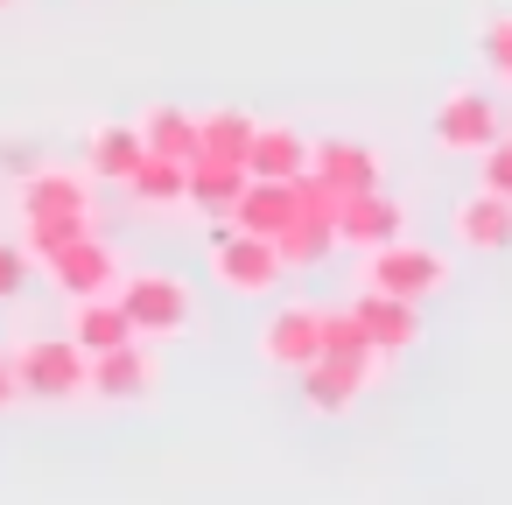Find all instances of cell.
Returning <instances> with one entry per match:
<instances>
[{"label": "cell", "instance_id": "6da1fadb", "mask_svg": "<svg viewBox=\"0 0 512 505\" xmlns=\"http://www.w3.org/2000/svg\"><path fill=\"white\" fill-rule=\"evenodd\" d=\"M8 372H15V393H29V400H71V393H85V351H78V337H36V344H22L8 358Z\"/></svg>", "mask_w": 512, "mask_h": 505}, {"label": "cell", "instance_id": "7a4b0ae2", "mask_svg": "<svg viewBox=\"0 0 512 505\" xmlns=\"http://www.w3.org/2000/svg\"><path fill=\"white\" fill-rule=\"evenodd\" d=\"M211 267H218V281H225L232 295H267V288L288 274L281 253H274V239L239 232V225H225V218H218V232H211Z\"/></svg>", "mask_w": 512, "mask_h": 505}, {"label": "cell", "instance_id": "3957f363", "mask_svg": "<svg viewBox=\"0 0 512 505\" xmlns=\"http://www.w3.org/2000/svg\"><path fill=\"white\" fill-rule=\"evenodd\" d=\"M442 281H449V260L428 253V246H407V239H386L365 260V288H386V295H407V302L435 295Z\"/></svg>", "mask_w": 512, "mask_h": 505}, {"label": "cell", "instance_id": "277c9868", "mask_svg": "<svg viewBox=\"0 0 512 505\" xmlns=\"http://www.w3.org/2000/svg\"><path fill=\"white\" fill-rule=\"evenodd\" d=\"M120 309H127L134 337H162V330H183L190 323V288L169 281V274H134L120 288Z\"/></svg>", "mask_w": 512, "mask_h": 505}, {"label": "cell", "instance_id": "5b68a950", "mask_svg": "<svg viewBox=\"0 0 512 505\" xmlns=\"http://www.w3.org/2000/svg\"><path fill=\"white\" fill-rule=\"evenodd\" d=\"M85 393H99V400H141V393H155V358L141 351V337H127L113 351H92L85 358Z\"/></svg>", "mask_w": 512, "mask_h": 505}, {"label": "cell", "instance_id": "8992f818", "mask_svg": "<svg viewBox=\"0 0 512 505\" xmlns=\"http://www.w3.org/2000/svg\"><path fill=\"white\" fill-rule=\"evenodd\" d=\"M498 134H505V113H498L484 92H449L442 113H435V141H442L449 155H477V148L498 141Z\"/></svg>", "mask_w": 512, "mask_h": 505}, {"label": "cell", "instance_id": "52a82bcc", "mask_svg": "<svg viewBox=\"0 0 512 505\" xmlns=\"http://www.w3.org/2000/svg\"><path fill=\"white\" fill-rule=\"evenodd\" d=\"M400 225H407V211L386 197V190H358V197H337V218H330V232H337V246H386V239H400Z\"/></svg>", "mask_w": 512, "mask_h": 505}, {"label": "cell", "instance_id": "ba28073f", "mask_svg": "<svg viewBox=\"0 0 512 505\" xmlns=\"http://www.w3.org/2000/svg\"><path fill=\"white\" fill-rule=\"evenodd\" d=\"M351 316H358V330H365L372 351H407V344L421 337V309H414L407 295H386V288H365V295L351 302Z\"/></svg>", "mask_w": 512, "mask_h": 505}, {"label": "cell", "instance_id": "9c48e42d", "mask_svg": "<svg viewBox=\"0 0 512 505\" xmlns=\"http://www.w3.org/2000/svg\"><path fill=\"white\" fill-rule=\"evenodd\" d=\"M260 351H267V365H281V372L316 365V358H323V309H309V302H302V309H274Z\"/></svg>", "mask_w": 512, "mask_h": 505}, {"label": "cell", "instance_id": "30bf717a", "mask_svg": "<svg viewBox=\"0 0 512 505\" xmlns=\"http://www.w3.org/2000/svg\"><path fill=\"white\" fill-rule=\"evenodd\" d=\"M288 218H295V176H288V183L246 176V183H239V197H232V211H225V225H239V232H260V239H274Z\"/></svg>", "mask_w": 512, "mask_h": 505}, {"label": "cell", "instance_id": "8fae6325", "mask_svg": "<svg viewBox=\"0 0 512 505\" xmlns=\"http://www.w3.org/2000/svg\"><path fill=\"white\" fill-rule=\"evenodd\" d=\"M309 176L337 197H358V190H379V155L358 141H323V148H309Z\"/></svg>", "mask_w": 512, "mask_h": 505}, {"label": "cell", "instance_id": "7c38bea8", "mask_svg": "<svg viewBox=\"0 0 512 505\" xmlns=\"http://www.w3.org/2000/svg\"><path fill=\"white\" fill-rule=\"evenodd\" d=\"M43 267H50V274H57V288H64V295H78V302H85V295H106V288H113V253H106V246H99L92 232H78L71 246H57V253H50Z\"/></svg>", "mask_w": 512, "mask_h": 505}, {"label": "cell", "instance_id": "4fadbf2b", "mask_svg": "<svg viewBox=\"0 0 512 505\" xmlns=\"http://www.w3.org/2000/svg\"><path fill=\"white\" fill-rule=\"evenodd\" d=\"M449 232H456L463 246H477V253L512 246V197H498V190L463 197V204H456V218H449Z\"/></svg>", "mask_w": 512, "mask_h": 505}, {"label": "cell", "instance_id": "5bb4252c", "mask_svg": "<svg viewBox=\"0 0 512 505\" xmlns=\"http://www.w3.org/2000/svg\"><path fill=\"white\" fill-rule=\"evenodd\" d=\"M22 218H92V190L71 169H43L22 183Z\"/></svg>", "mask_w": 512, "mask_h": 505}, {"label": "cell", "instance_id": "9a60e30c", "mask_svg": "<svg viewBox=\"0 0 512 505\" xmlns=\"http://www.w3.org/2000/svg\"><path fill=\"white\" fill-rule=\"evenodd\" d=\"M309 169V141L295 127H253V148H246V176H267V183H288Z\"/></svg>", "mask_w": 512, "mask_h": 505}, {"label": "cell", "instance_id": "2e32d148", "mask_svg": "<svg viewBox=\"0 0 512 505\" xmlns=\"http://www.w3.org/2000/svg\"><path fill=\"white\" fill-rule=\"evenodd\" d=\"M239 183H246L239 162H211V155H190V162H183V197H190L204 218H225L232 197H239Z\"/></svg>", "mask_w": 512, "mask_h": 505}, {"label": "cell", "instance_id": "e0dca14e", "mask_svg": "<svg viewBox=\"0 0 512 505\" xmlns=\"http://www.w3.org/2000/svg\"><path fill=\"white\" fill-rule=\"evenodd\" d=\"M71 337H78V351L92 358V351H113V344H127V337H134V323H127L120 295H85V302H78V323H71Z\"/></svg>", "mask_w": 512, "mask_h": 505}, {"label": "cell", "instance_id": "ac0fdd59", "mask_svg": "<svg viewBox=\"0 0 512 505\" xmlns=\"http://www.w3.org/2000/svg\"><path fill=\"white\" fill-rule=\"evenodd\" d=\"M141 148L162 155V162H190V155H197V120H183L176 106H155V113L141 120Z\"/></svg>", "mask_w": 512, "mask_h": 505}, {"label": "cell", "instance_id": "d6986e66", "mask_svg": "<svg viewBox=\"0 0 512 505\" xmlns=\"http://www.w3.org/2000/svg\"><path fill=\"white\" fill-rule=\"evenodd\" d=\"M141 127H99L92 134V176H106V183H127L134 169H141Z\"/></svg>", "mask_w": 512, "mask_h": 505}, {"label": "cell", "instance_id": "ffe728a7", "mask_svg": "<svg viewBox=\"0 0 512 505\" xmlns=\"http://www.w3.org/2000/svg\"><path fill=\"white\" fill-rule=\"evenodd\" d=\"M246 148H253V120H246V113H211V120H197V155L246 169Z\"/></svg>", "mask_w": 512, "mask_h": 505}, {"label": "cell", "instance_id": "44dd1931", "mask_svg": "<svg viewBox=\"0 0 512 505\" xmlns=\"http://www.w3.org/2000/svg\"><path fill=\"white\" fill-rule=\"evenodd\" d=\"M365 386L344 372V365H330V358H316V365H302V400L316 407V414H344L351 400H358Z\"/></svg>", "mask_w": 512, "mask_h": 505}, {"label": "cell", "instance_id": "7402d4cb", "mask_svg": "<svg viewBox=\"0 0 512 505\" xmlns=\"http://www.w3.org/2000/svg\"><path fill=\"white\" fill-rule=\"evenodd\" d=\"M127 190L141 204H183V162H162V155H141V169L127 176Z\"/></svg>", "mask_w": 512, "mask_h": 505}, {"label": "cell", "instance_id": "603a6c76", "mask_svg": "<svg viewBox=\"0 0 512 505\" xmlns=\"http://www.w3.org/2000/svg\"><path fill=\"white\" fill-rule=\"evenodd\" d=\"M78 232H92V218H29V246H22V253H29V260H50V253L71 246Z\"/></svg>", "mask_w": 512, "mask_h": 505}, {"label": "cell", "instance_id": "cb8c5ba5", "mask_svg": "<svg viewBox=\"0 0 512 505\" xmlns=\"http://www.w3.org/2000/svg\"><path fill=\"white\" fill-rule=\"evenodd\" d=\"M477 155H484V169H477V176H484V190H498V197H512V127H505L498 141H484Z\"/></svg>", "mask_w": 512, "mask_h": 505}, {"label": "cell", "instance_id": "d4e9b609", "mask_svg": "<svg viewBox=\"0 0 512 505\" xmlns=\"http://www.w3.org/2000/svg\"><path fill=\"white\" fill-rule=\"evenodd\" d=\"M36 274V260L22 253V246H8V239H0V302H8V295H22V281Z\"/></svg>", "mask_w": 512, "mask_h": 505}, {"label": "cell", "instance_id": "484cf974", "mask_svg": "<svg viewBox=\"0 0 512 505\" xmlns=\"http://www.w3.org/2000/svg\"><path fill=\"white\" fill-rule=\"evenodd\" d=\"M484 57H491V71L512 85V22H491V36H484Z\"/></svg>", "mask_w": 512, "mask_h": 505}, {"label": "cell", "instance_id": "4316f807", "mask_svg": "<svg viewBox=\"0 0 512 505\" xmlns=\"http://www.w3.org/2000/svg\"><path fill=\"white\" fill-rule=\"evenodd\" d=\"M15 400V372H8V358H0V407Z\"/></svg>", "mask_w": 512, "mask_h": 505}]
</instances>
